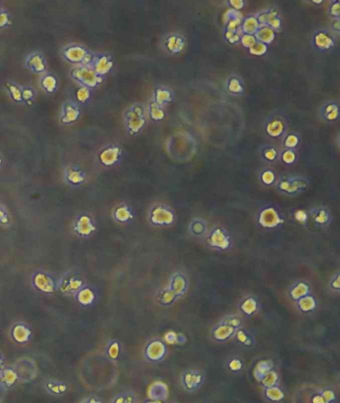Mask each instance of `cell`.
I'll use <instances>...</instances> for the list:
<instances>
[{
	"label": "cell",
	"mask_w": 340,
	"mask_h": 403,
	"mask_svg": "<svg viewBox=\"0 0 340 403\" xmlns=\"http://www.w3.org/2000/svg\"><path fill=\"white\" fill-rule=\"evenodd\" d=\"M190 288V280L184 272H177L171 277L165 287L155 296L158 305L164 307L170 306L183 298Z\"/></svg>",
	"instance_id": "1"
},
{
	"label": "cell",
	"mask_w": 340,
	"mask_h": 403,
	"mask_svg": "<svg viewBox=\"0 0 340 403\" xmlns=\"http://www.w3.org/2000/svg\"><path fill=\"white\" fill-rule=\"evenodd\" d=\"M243 323V318L240 314H226L211 328L210 338L214 342L227 343L234 338Z\"/></svg>",
	"instance_id": "2"
},
{
	"label": "cell",
	"mask_w": 340,
	"mask_h": 403,
	"mask_svg": "<svg viewBox=\"0 0 340 403\" xmlns=\"http://www.w3.org/2000/svg\"><path fill=\"white\" fill-rule=\"evenodd\" d=\"M289 117L286 112L275 110L270 112L263 124V132L265 137L272 142L281 140L289 131Z\"/></svg>",
	"instance_id": "3"
},
{
	"label": "cell",
	"mask_w": 340,
	"mask_h": 403,
	"mask_svg": "<svg viewBox=\"0 0 340 403\" xmlns=\"http://www.w3.org/2000/svg\"><path fill=\"white\" fill-rule=\"evenodd\" d=\"M310 184V180L306 175L287 174L279 176L275 188L280 195L293 197L306 192Z\"/></svg>",
	"instance_id": "4"
},
{
	"label": "cell",
	"mask_w": 340,
	"mask_h": 403,
	"mask_svg": "<svg viewBox=\"0 0 340 403\" xmlns=\"http://www.w3.org/2000/svg\"><path fill=\"white\" fill-rule=\"evenodd\" d=\"M285 221L286 219L281 210L272 204L261 207L256 215L258 226L266 231H274L282 228Z\"/></svg>",
	"instance_id": "5"
},
{
	"label": "cell",
	"mask_w": 340,
	"mask_h": 403,
	"mask_svg": "<svg viewBox=\"0 0 340 403\" xmlns=\"http://www.w3.org/2000/svg\"><path fill=\"white\" fill-rule=\"evenodd\" d=\"M206 244L213 250L227 253L232 249L233 238L223 226L216 224L208 231L206 235Z\"/></svg>",
	"instance_id": "6"
},
{
	"label": "cell",
	"mask_w": 340,
	"mask_h": 403,
	"mask_svg": "<svg viewBox=\"0 0 340 403\" xmlns=\"http://www.w3.org/2000/svg\"><path fill=\"white\" fill-rule=\"evenodd\" d=\"M311 45L317 52L328 54L336 47L337 37L329 29H318L311 35Z\"/></svg>",
	"instance_id": "7"
},
{
	"label": "cell",
	"mask_w": 340,
	"mask_h": 403,
	"mask_svg": "<svg viewBox=\"0 0 340 403\" xmlns=\"http://www.w3.org/2000/svg\"><path fill=\"white\" fill-rule=\"evenodd\" d=\"M205 382V375L203 370L198 368H189L181 372L179 376V383L184 391L194 393L203 386Z\"/></svg>",
	"instance_id": "8"
},
{
	"label": "cell",
	"mask_w": 340,
	"mask_h": 403,
	"mask_svg": "<svg viewBox=\"0 0 340 403\" xmlns=\"http://www.w3.org/2000/svg\"><path fill=\"white\" fill-rule=\"evenodd\" d=\"M86 285L82 275L77 272L65 273L58 281V292L65 296H73Z\"/></svg>",
	"instance_id": "9"
},
{
	"label": "cell",
	"mask_w": 340,
	"mask_h": 403,
	"mask_svg": "<svg viewBox=\"0 0 340 403\" xmlns=\"http://www.w3.org/2000/svg\"><path fill=\"white\" fill-rule=\"evenodd\" d=\"M32 285L37 292L44 294H53L58 292V281L50 273L38 270L32 276Z\"/></svg>",
	"instance_id": "10"
},
{
	"label": "cell",
	"mask_w": 340,
	"mask_h": 403,
	"mask_svg": "<svg viewBox=\"0 0 340 403\" xmlns=\"http://www.w3.org/2000/svg\"><path fill=\"white\" fill-rule=\"evenodd\" d=\"M14 368L19 378V382L30 383L36 380L38 375V367L33 359L23 357L15 362Z\"/></svg>",
	"instance_id": "11"
},
{
	"label": "cell",
	"mask_w": 340,
	"mask_h": 403,
	"mask_svg": "<svg viewBox=\"0 0 340 403\" xmlns=\"http://www.w3.org/2000/svg\"><path fill=\"white\" fill-rule=\"evenodd\" d=\"M308 211L310 221L317 228L324 230L332 223V213L328 206L324 205H315L309 208Z\"/></svg>",
	"instance_id": "12"
},
{
	"label": "cell",
	"mask_w": 340,
	"mask_h": 403,
	"mask_svg": "<svg viewBox=\"0 0 340 403\" xmlns=\"http://www.w3.org/2000/svg\"><path fill=\"white\" fill-rule=\"evenodd\" d=\"M168 348L161 339H154L147 343L144 349V357L151 363L161 362L168 354Z\"/></svg>",
	"instance_id": "13"
},
{
	"label": "cell",
	"mask_w": 340,
	"mask_h": 403,
	"mask_svg": "<svg viewBox=\"0 0 340 403\" xmlns=\"http://www.w3.org/2000/svg\"><path fill=\"white\" fill-rule=\"evenodd\" d=\"M339 103L335 99L326 100L320 108V118L326 124H333L339 119Z\"/></svg>",
	"instance_id": "14"
},
{
	"label": "cell",
	"mask_w": 340,
	"mask_h": 403,
	"mask_svg": "<svg viewBox=\"0 0 340 403\" xmlns=\"http://www.w3.org/2000/svg\"><path fill=\"white\" fill-rule=\"evenodd\" d=\"M260 309L259 299L253 294H247L241 298L238 303L239 314L246 318L255 316Z\"/></svg>",
	"instance_id": "15"
},
{
	"label": "cell",
	"mask_w": 340,
	"mask_h": 403,
	"mask_svg": "<svg viewBox=\"0 0 340 403\" xmlns=\"http://www.w3.org/2000/svg\"><path fill=\"white\" fill-rule=\"evenodd\" d=\"M32 329L27 323L23 321H17L11 327V338L17 344H27L32 340Z\"/></svg>",
	"instance_id": "16"
},
{
	"label": "cell",
	"mask_w": 340,
	"mask_h": 403,
	"mask_svg": "<svg viewBox=\"0 0 340 403\" xmlns=\"http://www.w3.org/2000/svg\"><path fill=\"white\" fill-rule=\"evenodd\" d=\"M25 66L34 73L43 74L47 72V61L41 53L32 52L25 57Z\"/></svg>",
	"instance_id": "17"
},
{
	"label": "cell",
	"mask_w": 340,
	"mask_h": 403,
	"mask_svg": "<svg viewBox=\"0 0 340 403\" xmlns=\"http://www.w3.org/2000/svg\"><path fill=\"white\" fill-rule=\"evenodd\" d=\"M280 147L274 144H263L258 148L260 159L269 166H274L279 162Z\"/></svg>",
	"instance_id": "18"
},
{
	"label": "cell",
	"mask_w": 340,
	"mask_h": 403,
	"mask_svg": "<svg viewBox=\"0 0 340 403\" xmlns=\"http://www.w3.org/2000/svg\"><path fill=\"white\" fill-rule=\"evenodd\" d=\"M260 26H267L272 30L277 32L281 28V18L277 11L274 9H267L256 15Z\"/></svg>",
	"instance_id": "19"
},
{
	"label": "cell",
	"mask_w": 340,
	"mask_h": 403,
	"mask_svg": "<svg viewBox=\"0 0 340 403\" xmlns=\"http://www.w3.org/2000/svg\"><path fill=\"white\" fill-rule=\"evenodd\" d=\"M288 294L289 298L295 303L298 299L311 294L310 284L306 280H297L290 286Z\"/></svg>",
	"instance_id": "20"
},
{
	"label": "cell",
	"mask_w": 340,
	"mask_h": 403,
	"mask_svg": "<svg viewBox=\"0 0 340 403\" xmlns=\"http://www.w3.org/2000/svg\"><path fill=\"white\" fill-rule=\"evenodd\" d=\"M279 176L277 171L273 167H263L258 171V180L261 186L265 188H275Z\"/></svg>",
	"instance_id": "21"
},
{
	"label": "cell",
	"mask_w": 340,
	"mask_h": 403,
	"mask_svg": "<svg viewBox=\"0 0 340 403\" xmlns=\"http://www.w3.org/2000/svg\"><path fill=\"white\" fill-rule=\"evenodd\" d=\"M149 402H162L168 398V387L165 383L161 382H153L149 387Z\"/></svg>",
	"instance_id": "22"
},
{
	"label": "cell",
	"mask_w": 340,
	"mask_h": 403,
	"mask_svg": "<svg viewBox=\"0 0 340 403\" xmlns=\"http://www.w3.org/2000/svg\"><path fill=\"white\" fill-rule=\"evenodd\" d=\"M19 382V375L14 365L12 366L6 365L0 374V387L4 390H8L14 387Z\"/></svg>",
	"instance_id": "23"
},
{
	"label": "cell",
	"mask_w": 340,
	"mask_h": 403,
	"mask_svg": "<svg viewBox=\"0 0 340 403\" xmlns=\"http://www.w3.org/2000/svg\"><path fill=\"white\" fill-rule=\"evenodd\" d=\"M226 89L232 96H239L245 93L244 81L239 74H232L228 77L226 81Z\"/></svg>",
	"instance_id": "24"
},
{
	"label": "cell",
	"mask_w": 340,
	"mask_h": 403,
	"mask_svg": "<svg viewBox=\"0 0 340 403\" xmlns=\"http://www.w3.org/2000/svg\"><path fill=\"white\" fill-rule=\"evenodd\" d=\"M96 296L97 294L93 287L87 285L83 286L80 291L74 295L76 301L84 307L93 305L95 303Z\"/></svg>",
	"instance_id": "25"
},
{
	"label": "cell",
	"mask_w": 340,
	"mask_h": 403,
	"mask_svg": "<svg viewBox=\"0 0 340 403\" xmlns=\"http://www.w3.org/2000/svg\"><path fill=\"white\" fill-rule=\"evenodd\" d=\"M295 304L298 311L304 314H312L319 306L317 298L311 294L298 299Z\"/></svg>",
	"instance_id": "26"
},
{
	"label": "cell",
	"mask_w": 340,
	"mask_h": 403,
	"mask_svg": "<svg viewBox=\"0 0 340 403\" xmlns=\"http://www.w3.org/2000/svg\"><path fill=\"white\" fill-rule=\"evenodd\" d=\"M46 392L54 396H61L67 393L68 385L63 381L49 379L44 383Z\"/></svg>",
	"instance_id": "27"
},
{
	"label": "cell",
	"mask_w": 340,
	"mask_h": 403,
	"mask_svg": "<svg viewBox=\"0 0 340 403\" xmlns=\"http://www.w3.org/2000/svg\"><path fill=\"white\" fill-rule=\"evenodd\" d=\"M302 142V136L299 132L295 131H288L280 140V148L298 150L301 146Z\"/></svg>",
	"instance_id": "28"
},
{
	"label": "cell",
	"mask_w": 340,
	"mask_h": 403,
	"mask_svg": "<svg viewBox=\"0 0 340 403\" xmlns=\"http://www.w3.org/2000/svg\"><path fill=\"white\" fill-rule=\"evenodd\" d=\"M79 116L77 107L73 103L67 102L63 104L61 112V122L69 124L76 120Z\"/></svg>",
	"instance_id": "29"
},
{
	"label": "cell",
	"mask_w": 340,
	"mask_h": 403,
	"mask_svg": "<svg viewBox=\"0 0 340 403\" xmlns=\"http://www.w3.org/2000/svg\"><path fill=\"white\" fill-rule=\"evenodd\" d=\"M299 160V154L295 149L280 148L279 162L283 166L292 167L295 166Z\"/></svg>",
	"instance_id": "30"
},
{
	"label": "cell",
	"mask_w": 340,
	"mask_h": 403,
	"mask_svg": "<svg viewBox=\"0 0 340 403\" xmlns=\"http://www.w3.org/2000/svg\"><path fill=\"white\" fill-rule=\"evenodd\" d=\"M39 85L44 92L52 94L56 91L58 88V81L54 74L45 72L39 79Z\"/></svg>",
	"instance_id": "31"
},
{
	"label": "cell",
	"mask_w": 340,
	"mask_h": 403,
	"mask_svg": "<svg viewBox=\"0 0 340 403\" xmlns=\"http://www.w3.org/2000/svg\"><path fill=\"white\" fill-rule=\"evenodd\" d=\"M190 230L194 236L205 238L209 231L207 222L202 218H197L191 222Z\"/></svg>",
	"instance_id": "32"
},
{
	"label": "cell",
	"mask_w": 340,
	"mask_h": 403,
	"mask_svg": "<svg viewBox=\"0 0 340 403\" xmlns=\"http://www.w3.org/2000/svg\"><path fill=\"white\" fill-rule=\"evenodd\" d=\"M276 32L267 26H260L254 34L256 41L268 45L275 38Z\"/></svg>",
	"instance_id": "33"
},
{
	"label": "cell",
	"mask_w": 340,
	"mask_h": 403,
	"mask_svg": "<svg viewBox=\"0 0 340 403\" xmlns=\"http://www.w3.org/2000/svg\"><path fill=\"white\" fill-rule=\"evenodd\" d=\"M238 342L240 346L244 347H250L253 346L254 343V338L251 334V332L241 327L240 329L237 332L236 336L234 338Z\"/></svg>",
	"instance_id": "34"
},
{
	"label": "cell",
	"mask_w": 340,
	"mask_h": 403,
	"mask_svg": "<svg viewBox=\"0 0 340 403\" xmlns=\"http://www.w3.org/2000/svg\"><path fill=\"white\" fill-rule=\"evenodd\" d=\"M273 363L270 360H262L256 363L254 367L253 373L257 382H260L269 372L273 369Z\"/></svg>",
	"instance_id": "35"
},
{
	"label": "cell",
	"mask_w": 340,
	"mask_h": 403,
	"mask_svg": "<svg viewBox=\"0 0 340 403\" xmlns=\"http://www.w3.org/2000/svg\"><path fill=\"white\" fill-rule=\"evenodd\" d=\"M263 395L265 399L272 402L282 401L284 398V393L278 385L264 388Z\"/></svg>",
	"instance_id": "36"
},
{
	"label": "cell",
	"mask_w": 340,
	"mask_h": 403,
	"mask_svg": "<svg viewBox=\"0 0 340 403\" xmlns=\"http://www.w3.org/2000/svg\"><path fill=\"white\" fill-rule=\"evenodd\" d=\"M260 26L256 15H248L242 22L241 30L245 34L254 35Z\"/></svg>",
	"instance_id": "37"
},
{
	"label": "cell",
	"mask_w": 340,
	"mask_h": 403,
	"mask_svg": "<svg viewBox=\"0 0 340 403\" xmlns=\"http://www.w3.org/2000/svg\"><path fill=\"white\" fill-rule=\"evenodd\" d=\"M166 47L172 53H179L185 46V40L180 35H172L165 41Z\"/></svg>",
	"instance_id": "38"
},
{
	"label": "cell",
	"mask_w": 340,
	"mask_h": 403,
	"mask_svg": "<svg viewBox=\"0 0 340 403\" xmlns=\"http://www.w3.org/2000/svg\"><path fill=\"white\" fill-rule=\"evenodd\" d=\"M225 366L229 373L236 375L243 371L245 368V363L240 357L233 356L228 359Z\"/></svg>",
	"instance_id": "39"
},
{
	"label": "cell",
	"mask_w": 340,
	"mask_h": 403,
	"mask_svg": "<svg viewBox=\"0 0 340 403\" xmlns=\"http://www.w3.org/2000/svg\"><path fill=\"white\" fill-rule=\"evenodd\" d=\"M138 398L135 392L125 391L116 394L112 398V403H136L138 402Z\"/></svg>",
	"instance_id": "40"
},
{
	"label": "cell",
	"mask_w": 340,
	"mask_h": 403,
	"mask_svg": "<svg viewBox=\"0 0 340 403\" xmlns=\"http://www.w3.org/2000/svg\"><path fill=\"white\" fill-rule=\"evenodd\" d=\"M6 89H7L9 95L15 103H23L22 99L21 86L17 83L9 81L6 83Z\"/></svg>",
	"instance_id": "41"
},
{
	"label": "cell",
	"mask_w": 340,
	"mask_h": 403,
	"mask_svg": "<svg viewBox=\"0 0 340 403\" xmlns=\"http://www.w3.org/2000/svg\"><path fill=\"white\" fill-rule=\"evenodd\" d=\"M279 380V375H278L277 372H276L275 370L273 369L269 372V373L260 380L259 383L262 385L263 388H267V387H271L278 385Z\"/></svg>",
	"instance_id": "42"
},
{
	"label": "cell",
	"mask_w": 340,
	"mask_h": 403,
	"mask_svg": "<svg viewBox=\"0 0 340 403\" xmlns=\"http://www.w3.org/2000/svg\"><path fill=\"white\" fill-rule=\"evenodd\" d=\"M293 217L298 224H300L302 226L308 225L310 221L308 211V210H305V209H296L293 213Z\"/></svg>",
	"instance_id": "43"
},
{
	"label": "cell",
	"mask_w": 340,
	"mask_h": 403,
	"mask_svg": "<svg viewBox=\"0 0 340 403\" xmlns=\"http://www.w3.org/2000/svg\"><path fill=\"white\" fill-rule=\"evenodd\" d=\"M164 340L170 344H184L186 342L187 338L183 334L175 333L174 332H169L165 335Z\"/></svg>",
	"instance_id": "44"
},
{
	"label": "cell",
	"mask_w": 340,
	"mask_h": 403,
	"mask_svg": "<svg viewBox=\"0 0 340 403\" xmlns=\"http://www.w3.org/2000/svg\"><path fill=\"white\" fill-rule=\"evenodd\" d=\"M120 352V345L119 341L116 340L111 341L107 347V356L113 360H116L119 357Z\"/></svg>",
	"instance_id": "45"
},
{
	"label": "cell",
	"mask_w": 340,
	"mask_h": 403,
	"mask_svg": "<svg viewBox=\"0 0 340 403\" xmlns=\"http://www.w3.org/2000/svg\"><path fill=\"white\" fill-rule=\"evenodd\" d=\"M340 272L337 270L332 275L328 282V288L331 292L339 294L340 292Z\"/></svg>",
	"instance_id": "46"
},
{
	"label": "cell",
	"mask_w": 340,
	"mask_h": 403,
	"mask_svg": "<svg viewBox=\"0 0 340 403\" xmlns=\"http://www.w3.org/2000/svg\"><path fill=\"white\" fill-rule=\"evenodd\" d=\"M340 2L339 0L331 1L328 6V14L332 19H339Z\"/></svg>",
	"instance_id": "47"
},
{
	"label": "cell",
	"mask_w": 340,
	"mask_h": 403,
	"mask_svg": "<svg viewBox=\"0 0 340 403\" xmlns=\"http://www.w3.org/2000/svg\"><path fill=\"white\" fill-rule=\"evenodd\" d=\"M21 91L23 103L29 106L32 105L35 98L34 89L30 87H22L21 86Z\"/></svg>",
	"instance_id": "48"
},
{
	"label": "cell",
	"mask_w": 340,
	"mask_h": 403,
	"mask_svg": "<svg viewBox=\"0 0 340 403\" xmlns=\"http://www.w3.org/2000/svg\"><path fill=\"white\" fill-rule=\"evenodd\" d=\"M267 46L268 45H267L266 44L256 41L253 47L250 48L249 52L251 54L255 55V56H262V55L266 54Z\"/></svg>",
	"instance_id": "49"
},
{
	"label": "cell",
	"mask_w": 340,
	"mask_h": 403,
	"mask_svg": "<svg viewBox=\"0 0 340 403\" xmlns=\"http://www.w3.org/2000/svg\"><path fill=\"white\" fill-rule=\"evenodd\" d=\"M241 42L243 45L247 49H250L255 44L256 39L254 35L244 34L241 37Z\"/></svg>",
	"instance_id": "50"
},
{
	"label": "cell",
	"mask_w": 340,
	"mask_h": 403,
	"mask_svg": "<svg viewBox=\"0 0 340 403\" xmlns=\"http://www.w3.org/2000/svg\"><path fill=\"white\" fill-rule=\"evenodd\" d=\"M239 31L233 32V31L227 30L225 34V39L231 43H236L240 41L241 37L243 35L239 34Z\"/></svg>",
	"instance_id": "51"
},
{
	"label": "cell",
	"mask_w": 340,
	"mask_h": 403,
	"mask_svg": "<svg viewBox=\"0 0 340 403\" xmlns=\"http://www.w3.org/2000/svg\"><path fill=\"white\" fill-rule=\"evenodd\" d=\"M11 17L7 11L0 10V29L6 28L10 23Z\"/></svg>",
	"instance_id": "52"
},
{
	"label": "cell",
	"mask_w": 340,
	"mask_h": 403,
	"mask_svg": "<svg viewBox=\"0 0 340 403\" xmlns=\"http://www.w3.org/2000/svg\"><path fill=\"white\" fill-rule=\"evenodd\" d=\"M103 402L104 401H103L101 398H100L97 395H94V394L85 396L80 401V402L83 403H101Z\"/></svg>",
	"instance_id": "53"
},
{
	"label": "cell",
	"mask_w": 340,
	"mask_h": 403,
	"mask_svg": "<svg viewBox=\"0 0 340 403\" xmlns=\"http://www.w3.org/2000/svg\"><path fill=\"white\" fill-rule=\"evenodd\" d=\"M9 222H10V219H9L7 211L5 208L0 205V224L6 225Z\"/></svg>",
	"instance_id": "54"
},
{
	"label": "cell",
	"mask_w": 340,
	"mask_h": 403,
	"mask_svg": "<svg viewBox=\"0 0 340 403\" xmlns=\"http://www.w3.org/2000/svg\"><path fill=\"white\" fill-rule=\"evenodd\" d=\"M67 178L68 181L70 182L77 183L80 181V176L79 175L77 171H74V169H70L67 171Z\"/></svg>",
	"instance_id": "55"
},
{
	"label": "cell",
	"mask_w": 340,
	"mask_h": 403,
	"mask_svg": "<svg viewBox=\"0 0 340 403\" xmlns=\"http://www.w3.org/2000/svg\"><path fill=\"white\" fill-rule=\"evenodd\" d=\"M340 19H332L330 31L335 35V37L339 36L340 34Z\"/></svg>",
	"instance_id": "56"
},
{
	"label": "cell",
	"mask_w": 340,
	"mask_h": 403,
	"mask_svg": "<svg viewBox=\"0 0 340 403\" xmlns=\"http://www.w3.org/2000/svg\"><path fill=\"white\" fill-rule=\"evenodd\" d=\"M232 6V10L239 11L245 8V2L244 1H229L228 2Z\"/></svg>",
	"instance_id": "57"
},
{
	"label": "cell",
	"mask_w": 340,
	"mask_h": 403,
	"mask_svg": "<svg viewBox=\"0 0 340 403\" xmlns=\"http://www.w3.org/2000/svg\"><path fill=\"white\" fill-rule=\"evenodd\" d=\"M6 367V359L4 357L3 353L0 351V374Z\"/></svg>",
	"instance_id": "58"
},
{
	"label": "cell",
	"mask_w": 340,
	"mask_h": 403,
	"mask_svg": "<svg viewBox=\"0 0 340 403\" xmlns=\"http://www.w3.org/2000/svg\"><path fill=\"white\" fill-rule=\"evenodd\" d=\"M323 1H313L312 3L315 4H317L318 6L320 5V4H322Z\"/></svg>",
	"instance_id": "59"
},
{
	"label": "cell",
	"mask_w": 340,
	"mask_h": 403,
	"mask_svg": "<svg viewBox=\"0 0 340 403\" xmlns=\"http://www.w3.org/2000/svg\"><path fill=\"white\" fill-rule=\"evenodd\" d=\"M2 164V160L1 156H0V168H1Z\"/></svg>",
	"instance_id": "60"
},
{
	"label": "cell",
	"mask_w": 340,
	"mask_h": 403,
	"mask_svg": "<svg viewBox=\"0 0 340 403\" xmlns=\"http://www.w3.org/2000/svg\"><path fill=\"white\" fill-rule=\"evenodd\" d=\"M2 10L1 6H0V10Z\"/></svg>",
	"instance_id": "61"
}]
</instances>
